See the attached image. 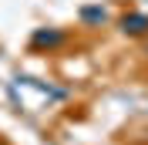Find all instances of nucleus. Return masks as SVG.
<instances>
[{
	"label": "nucleus",
	"mask_w": 148,
	"mask_h": 145,
	"mask_svg": "<svg viewBox=\"0 0 148 145\" xmlns=\"http://www.w3.org/2000/svg\"><path fill=\"white\" fill-rule=\"evenodd\" d=\"M34 41H37V44H61V41H64V34H44V30H40Z\"/></svg>",
	"instance_id": "f03ea898"
},
{
	"label": "nucleus",
	"mask_w": 148,
	"mask_h": 145,
	"mask_svg": "<svg viewBox=\"0 0 148 145\" xmlns=\"http://www.w3.org/2000/svg\"><path fill=\"white\" fill-rule=\"evenodd\" d=\"M121 30H125V34H145V30H148V17H141V14H131V17L121 20Z\"/></svg>",
	"instance_id": "f257e3e1"
}]
</instances>
